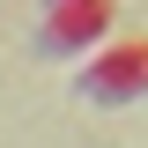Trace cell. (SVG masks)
I'll list each match as a JSON object with an SVG mask.
<instances>
[{"mask_svg": "<svg viewBox=\"0 0 148 148\" xmlns=\"http://www.w3.org/2000/svg\"><path fill=\"white\" fill-rule=\"evenodd\" d=\"M141 82H148V52H141V37H119L104 59L89 67V104H133L141 96Z\"/></svg>", "mask_w": 148, "mask_h": 148, "instance_id": "1", "label": "cell"}, {"mask_svg": "<svg viewBox=\"0 0 148 148\" xmlns=\"http://www.w3.org/2000/svg\"><path fill=\"white\" fill-rule=\"evenodd\" d=\"M111 15L96 8V0H82V8H52L45 15V52H82L89 37H104Z\"/></svg>", "mask_w": 148, "mask_h": 148, "instance_id": "2", "label": "cell"}]
</instances>
